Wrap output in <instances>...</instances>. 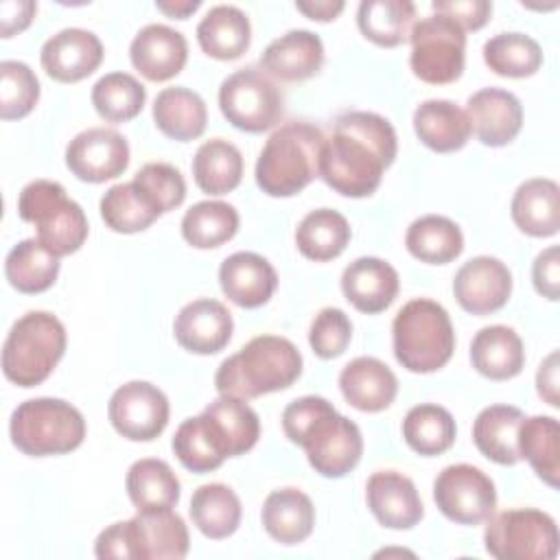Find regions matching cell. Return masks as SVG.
Here are the masks:
<instances>
[{
    "mask_svg": "<svg viewBox=\"0 0 560 560\" xmlns=\"http://www.w3.org/2000/svg\"><path fill=\"white\" fill-rule=\"evenodd\" d=\"M398 153L392 122L374 112H348L335 120L319 153V177L343 197H370Z\"/></svg>",
    "mask_w": 560,
    "mask_h": 560,
    "instance_id": "1",
    "label": "cell"
},
{
    "mask_svg": "<svg viewBox=\"0 0 560 560\" xmlns=\"http://www.w3.org/2000/svg\"><path fill=\"white\" fill-rule=\"evenodd\" d=\"M284 435L304 448L308 464L328 479L346 477L363 455L359 427L322 396H302L282 411Z\"/></svg>",
    "mask_w": 560,
    "mask_h": 560,
    "instance_id": "2",
    "label": "cell"
},
{
    "mask_svg": "<svg viewBox=\"0 0 560 560\" xmlns=\"http://www.w3.org/2000/svg\"><path fill=\"white\" fill-rule=\"evenodd\" d=\"M300 374L302 354L293 341L278 335H258L219 365L214 387L221 396L249 400L291 387Z\"/></svg>",
    "mask_w": 560,
    "mask_h": 560,
    "instance_id": "3",
    "label": "cell"
},
{
    "mask_svg": "<svg viewBox=\"0 0 560 560\" xmlns=\"http://www.w3.org/2000/svg\"><path fill=\"white\" fill-rule=\"evenodd\" d=\"M324 133L311 122H287L276 129L258 160L256 184L269 197H293L319 177Z\"/></svg>",
    "mask_w": 560,
    "mask_h": 560,
    "instance_id": "4",
    "label": "cell"
},
{
    "mask_svg": "<svg viewBox=\"0 0 560 560\" xmlns=\"http://www.w3.org/2000/svg\"><path fill=\"white\" fill-rule=\"evenodd\" d=\"M188 549V527L173 508L138 512L129 521L112 523L94 542V553L101 560H179Z\"/></svg>",
    "mask_w": 560,
    "mask_h": 560,
    "instance_id": "5",
    "label": "cell"
},
{
    "mask_svg": "<svg viewBox=\"0 0 560 560\" xmlns=\"http://www.w3.org/2000/svg\"><path fill=\"white\" fill-rule=\"evenodd\" d=\"M396 361L409 372L429 374L444 368L455 350V330L442 304L429 298L409 300L394 317Z\"/></svg>",
    "mask_w": 560,
    "mask_h": 560,
    "instance_id": "6",
    "label": "cell"
},
{
    "mask_svg": "<svg viewBox=\"0 0 560 560\" xmlns=\"http://www.w3.org/2000/svg\"><path fill=\"white\" fill-rule=\"evenodd\" d=\"M68 335L48 311H28L9 330L2 346V372L18 387L44 383L66 352Z\"/></svg>",
    "mask_w": 560,
    "mask_h": 560,
    "instance_id": "7",
    "label": "cell"
},
{
    "mask_svg": "<svg viewBox=\"0 0 560 560\" xmlns=\"http://www.w3.org/2000/svg\"><path fill=\"white\" fill-rule=\"evenodd\" d=\"M11 442L31 457L63 455L81 446L85 420L81 411L61 398H31L15 407L9 424Z\"/></svg>",
    "mask_w": 560,
    "mask_h": 560,
    "instance_id": "8",
    "label": "cell"
},
{
    "mask_svg": "<svg viewBox=\"0 0 560 560\" xmlns=\"http://www.w3.org/2000/svg\"><path fill=\"white\" fill-rule=\"evenodd\" d=\"M18 214L35 225V238L59 258L79 252L90 232L83 208L66 195L59 182L50 179H35L22 188Z\"/></svg>",
    "mask_w": 560,
    "mask_h": 560,
    "instance_id": "9",
    "label": "cell"
},
{
    "mask_svg": "<svg viewBox=\"0 0 560 560\" xmlns=\"http://www.w3.org/2000/svg\"><path fill=\"white\" fill-rule=\"evenodd\" d=\"M486 551L499 560H553L558 556V525L536 508H512L490 514L483 532Z\"/></svg>",
    "mask_w": 560,
    "mask_h": 560,
    "instance_id": "10",
    "label": "cell"
},
{
    "mask_svg": "<svg viewBox=\"0 0 560 560\" xmlns=\"http://www.w3.org/2000/svg\"><path fill=\"white\" fill-rule=\"evenodd\" d=\"M411 72L431 85H446L462 77L466 35L459 24L442 13L422 18L411 28Z\"/></svg>",
    "mask_w": 560,
    "mask_h": 560,
    "instance_id": "11",
    "label": "cell"
},
{
    "mask_svg": "<svg viewBox=\"0 0 560 560\" xmlns=\"http://www.w3.org/2000/svg\"><path fill=\"white\" fill-rule=\"evenodd\" d=\"M219 107L232 127L247 133H262L280 122L284 96L267 72L241 68L223 79Z\"/></svg>",
    "mask_w": 560,
    "mask_h": 560,
    "instance_id": "12",
    "label": "cell"
},
{
    "mask_svg": "<svg viewBox=\"0 0 560 560\" xmlns=\"http://www.w3.org/2000/svg\"><path fill=\"white\" fill-rule=\"evenodd\" d=\"M433 501L453 523L479 525L497 508L494 481L472 464H451L433 481Z\"/></svg>",
    "mask_w": 560,
    "mask_h": 560,
    "instance_id": "13",
    "label": "cell"
},
{
    "mask_svg": "<svg viewBox=\"0 0 560 560\" xmlns=\"http://www.w3.org/2000/svg\"><path fill=\"white\" fill-rule=\"evenodd\" d=\"M168 398L149 381L120 385L107 405V416L116 433L133 442L155 440L168 424Z\"/></svg>",
    "mask_w": 560,
    "mask_h": 560,
    "instance_id": "14",
    "label": "cell"
},
{
    "mask_svg": "<svg viewBox=\"0 0 560 560\" xmlns=\"http://www.w3.org/2000/svg\"><path fill=\"white\" fill-rule=\"evenodd\" d=\"M66 166L81 182L101 184L114 179L129 166V144L116 129L90 127L68 142Z\"/></svg>",
    "mask_w": 560,
    "mask_h": 560,
    "instance_id": "15",
    "label": "cell"
},
{
    "mask_svg": "<svg viewBox=\"0 0 560 560\" xmlns=\"http://www.w3.org/2000/svg\"><path fill=\"white\" fill-rule=\"evenodd\" d=\"M453 293L466 313L490 315L508 304L512 273L508 265L494 256H475L457 269Z\"/></svg>",
    "mask_w": 560,
    "mask_h": 560,
    "instance_id": "16",
    "label": "cell"
},
{
    "mask_svg": "<svg viewBox=\"0 0 560 560\" xmlns=\"http://www.w3.org/2000/svg\"><path fill=\"white\" fill-rule=\"evenodd\" d=\"M234 322L228 306L212 298H199L179 308L173 322L177 343L192 354H214L232 339Z\"/></svg>",
    "mask_w": 560,
    "mask_h": 560,
    "instance_id": "17",
    "label": "cell"
},
{
    "mask_svg": "<svg viewBox=\"0 0 560 560\" xmlns=\"http://www.w3.org/2000/svg\"><path fill=\"white\" fill-rule=\"evenodd\" d=\"M39 61L50 79L77 83L101 66L103 44L92 31L77 26L63 28L44 42Z\"/></svg>",
    "mask_w": 560,
    "mask_h": 560,
    "instance_id": "18",
    "label": "cell"
},
{
    "mask_svg": "<svg viewBox=\"0 0 560 560\" xmlns=\"http://www.w3.org/2000/svg\"><path fill=\"white\" fill-rule=\"evenodd\" d=\"M365 501L374 518L389 529H411L424 516L416 483L398 470H376L365 483Z\"/></svg>",
    "mask_w": 560,
    "mask_h": 560,
    "instance_id": "19",
    "label": "cell"
},
{
    "mask_svg": "<svg viewBox=\"0 0 560 560\" xmlns=\"http://www.w3.org/2000/svg\"><path fill=\"white\" fill-rule=\"evenodd\" d=\"M470 129L486 147L510 144L523 127L521 101L501 88H483L466 103Z\"/></svg>",
    "mask_w": 560,
    "mask_h": 560,
    "instance_id": "20",
    "label": "cell"
},
{
    "mask_svg": "<svg viewBox=\"0 0 560 560\" xmlns=\"http://www.w3.org/2000/svg\"><path fill=\"white\" fill-rule=\"evenodd\" d=\"M129 59L144 79L168 81L184 70L188 44L179 31L166 24H147L131 39Z\"/></svg>",
    "mask_w": 560,
    "mask_h": 560,
    "instance_id": "21",
    "label": "cell"
},
{
    "mask_svg": "<svg viewBox=\"0 0 560 560\" xmlns=\"http://www.w3.org/2000/svg\"><path fill=\"white\" fill-rule=\"evenodd\" d=\"M219 284L230 302L241 308H258L278 287L273 265L256 252H234L219 267Z\"/></svg>",
    "mask_w": 560,
    "mask_h": 560,
    "instance_id": "22",
    "label": "cell"
},
{
    "mask_svg": "<svg viewBox=\"0 0 560 560\" xmlns=\"http://www.w3.org/2000/svg\"><path fill=\"white\" fill-rule=\"evenodd\" d=\"M398 289V271L376 256H361L341 273V291L346 300L368 315L385 311L396 300Z\"/></svg>",
    "mask_w": 560,
    "mask_h": 560,
    "instance_id": "23",
    "label": "cell"
},
{
    "mask_svg": "<svg viewBox=\"0 0 560 560\" xmlns=\"http://www.w3.org/2000/svg\"><path fill=\"white\" fill-rule=\"evenodd\" d=\"M339 389L354 409L376 413L394 402L398 394V378L381 359L357 357L343 365L339 374Z\"/></svg>",
    "mask_w": 560,
    "mask_h": 560,
    "instance_id": "24",
    "label": "cell"
},
{
    "mask_svg": "<svg viewBox=\"0 0 560 560\" xmlns=\"http://www.w3.org/2000/svg\"><path fill=\"white\" fill-rule=\"evenodd\" d=\"M260 66L280 81H306L324 66V44L317 33L306 28L289 31L265 48Z\"/></svg>",
    "mask_w": 560,
    "mask_h": 560,
    "instance_id": "25",
    "label": "cell"
},
{
    "mask_svg": "<svg viewBox=\"0 0 560 560\" xmlns=\"http://www.w3.org/2000/svg\"><path fill=\"white\" fill-rule=\"evenodd\" d=\"M512 221L529 236L547 238L560 230V188L553 179L532 177L512 197Z\"/></svg>",
    "mask_w": 560,
    "mask_h": 560,
    "instance_id": "26",
    "label": "cell"
},
{
    "mask_svg": "<svg viewBox=\"0 0 560 560\" xmlns=\"http://www.w3.org/2000/svg\"><path fill=\"white\" fill-rule=\"evenodd\" d=\"M470 361L472 368L486 378H514L521 374L525 365L523 339L510 326H486L470 341Z\"/></svg>",
    "mask_w": 560,
    "mask_h": 560,
    "instance_id": "27",
    "label": "cell"
},
{
    "mask_svg": "<svg viewBox=\"0 0 560 560\" xmlns=\"http://www.w3.org/2000/svg\"><path fill=\"white\" fill-rule=\"evenodd\" d=\"M413 131L424 147L438 153L459 151L472 129L466 112L446 98H429L413 112Z\"/></svg>",
    "mask_w": 560,
    "mask_h": 560,
    "instance_id": "28",
    "label": "cell"
},
{
    "mask_svg": "<svg viewBox=\"0 0 560 560\" xmlns=\"http://www.w3.org/2000/svg\"><path fill=\"white\" fill-rule=\"evenodd\" d=\"M525 413L512 405H490L472 422V442L481 455L501 466L521 462L518 429Z\"/></svg>",
    "mask_w": 560,
    "mask_h": 560,
    "instance_id": "29",
    "label": "cell"
},
{
    "mask_svg": "<svg viewBox=\"0 0 560 560\" xmlns=\"http://www.w3.org/2000/svg\"><path fill=\"white\" fill-rule=\"evenodd\" d=\"M265 532L280 545L306 540L315 525V508L308 494L298 488H280L267 494L260 512Z\"/></svg>",
    "mask_w": 560,
    "mask_h": 560,
    "instance_id": "30",
    "label": "cell"
},
{
    "mask_svg": "<svg viewBox=\"0 0 560 560\" xmlns=\"http://www.w3.org/2000/svg\"><path fill=\"white\" fill-rule=\"evenodd\" d=\"M197 42L212 59H238L252 44L249 18L234 4H217L197 24Z\"/></svg>",
    "mask_w": 560,
    "mask_h": 560,
    "instance_id": "31",
    "label": "cell"
},
{
    "mask_svg": "<svg viewBox=\"0 0 560 560\" xmlns=\"http://www.w3.org/2000/svg\"><path fill=\"white\" fill-rule=\"evenodd\" d=\"M155 127L179 142L199 138L206 131L208 109L203 98L182 85L164 88L153 101Z\"/></svg>",
    "mask_w": 560,
    "mask_h": 560,
    "instance_id": "32",
    "label": "cell"
},
{
    "mask_svg": "<svg viewBox=\"0 0 560 560\" xmlns=\"http://www.w3.org/2000/svg\"><path fill=\"white\" fill-rule=\"evenodd\" d=\"M125 488L138 512L168 510L179 501V479L164 459L144 457L133 462Z\"/></svg>",
    "mask_w": 560,
    "mask_h": 560,
    "instance_id": "33",
    "label": "cell"
},
{
    "mask_svg": "<svg viewBox=\"0 0 560 560\" xmlns=\"http://www.w3.org/2000/svg\"><path fill=\"white\" fill-rule=\"evenodd\" d=\"M190 518L195 527L212 540L232 536L241 525V499L225 483H203L190 497Z\"/></svg>",
    "mask_w": 560,
    "mask_h": 560,
    "instance_id": "34",
    "label": "cell"
},
{
    "mask_svg": "<svg viewBox=\"0 0 560 560\" xmlns=\"http://www.w3.org/2000/svg\"><path fill=\"white\" fill-rule=\"evenodd\" d=\"M348 219L332 208L311 210L295 230V245L300 254L315 262L337 258L350 243Z\"/></svg>",
    "mask_w": 560,
    "mask_h": 560,
    "instance_id": "35",
    "label": "cell"
},
{
    "mask_svg": "<svg viewBox=\"0 0 560 560\" xmlns=\"http://www.w3.org/2000/svg\"><path fill=\"white\" fill-rule=\"evenodd\" d=\"M416 18L411 0H363L357 11V24L365 39L383 48L400 46L409 39Z\"/></svg>",
    "mask_w": 560,
    "mask_h": 560,
    "instance_id": "36",
    "label": "cell"
},
{
    "mask_svg": "<svg viewBox=\"0 0 560 560\" xmlns=\"http://www.w3.org/2000/svg\"><path fill=\"white\" fill-rule=\"evenodd\" d=\"M405 245L409 254L422 262L446 265L462 254L464 234L448 217L424 214L409 225Z\"/></svg>",
    "mask_w": 560,
    "mask_h": 560,
    "instance_id": "37",
    "label": "cell"
},
{
    "mask_svg": "<svg viewBox=\"0 0 560 560\" xmlns=\"http://www.w3.org/2000/svg\"><path fill=\"white\" fill-rule=\"evenodd\" d=\"M192 177L206 195L234 190L243 177V155L238 147L223 138L206 140L192 158Z\"/></svg>",
    "mask_w": 560,
    "mask_h": 560,
    "instance_id": "38",
    "label": "cell"
},
{
    "mask_svg": "<svg viewBox=\"0 0 560 560\" xmlns=\"http://www.w3.org/2000/svg\"><path fill=\"white\" fill-rule=\"evenodd\" d=\"M518 453L551 488L560 481V424L551 416H532L521 422Z\"/></svg>",
    "mask_w": 560,
    "mask_h": 560,
    "instance_id": "39",
    "label": "cell"
},
{
    "mask_svg": "<svg viewBox=\"0 0 560 560\" xmlns=\"http://www.w3.org/2000/svg\"><path fill=\"white\" fill-rule=\"evenodd\" d=\"M101 217L109 230L118 234H136L147 230L158 217H162V212L131 179L105 190L101 197Z\"/></svg>",
    "mask_w": 560,
    "mask_h": 560,
    "instance_id": "40",
    "label": "cell"
},
{
    "mask_svg": "<svg viewBox=\"0 0 560 560\" xmlns=\"http://www.w3.org/2000/svg\"><path fill=\"white\" fill-rule=\"evenodd\" d=\"M4 276L20 293H42L59 276V256L48 252L37 238H24L7 254Z\"/></svg>",
    "mask_w": 560,
    "mask_h": 560,
    "instance_id": "41",
    "label": "cell"
},
{
    "mask_svg": "<svg viewBox=\"0 0 560 560\" xmlns=\"http://www.w3.org/2000/svg\"><path fill=\"white\" fill-rule=\"evenodd\" d=\"M455 435L457 427L451 411L433 402H420L411 407L402 420V438L407 446L424 457L448 451L455 442Z\"/></svg>",
    "mask_w": 560,
    "mask_h": 560,
    "instance_id": "42",
    "label": "cell"
},
{
    "mask_svg": "<svg viewBox=\"0 0 560 560\" xmlns=\"http://www.w3.org/2000/svg\"><path fill=\"white\" fill-rule=\"evenodd\" d=\"M238 232V212L228 201H199L182 219V236L197 249L221 247Z\"/></svg>",
    "mask_w": 560,
    "mask_h": 560,
    "instance_id": "43",
    "label": "cell"
},
{
    "mask_svg": "<svg viewBox=\"0 0 560 560\" xmlns=\"http://www.w3.org/2000/svg\"><path fill=\"white\" fill-rule=\"evenodd\" d=\"M483 61L494 74L525 79L540 70L542 48L525 33H499L483 44Z\"/></svg>",
    "mask_w": 560,
    "mask_h": 560,
    "instance_id": "44",
    "label": "cell"
},
{
    "mask_svg": "<svg viewBox=\"0 0 560 560\" xmlns=\"http://www.w3.org/2000/svg\"><path fill=\"white\" fill-rule=\"evenodd\" d=\"M147 101L144 85L127 72H109L92 88V105L107 122H127L136 118Z\"/></svg>",
    "mask_w": 560,
    "mask_h": 560,
    "instance_id": "45",
    "label": "cell"
},
{
    "mask_svg": "<svg viewBox=\"0 0 560 560\" xmlns=\"http://www.w3.org/2000/svg\"><path fill=\"white\" fill-rule=\"evenodd\" d=\"M39 101V81L35 72L13 59L0 63V118L18 120L28 116Z\"/></svg>",
    "mask_w": 560,
    "mask_h": 560,
    "instance_id": "46",
    "label": "cell"
},
{
    "mask_svg": "<svg viewBox=\"0 0 560 560\" xmlns=\"http://www.w3.org/2000/svg\"><path fill=\"white\" fill-rule=\"evenodd\" d=\"M173 453L177 455L179 464L184 468H188L190 472H197V475H203V472H210V470H217L225 459L219 455V451L214 448L208 431H206V424L201 420V416H192V418H186L175 435H173Z\"/></svg>",
    "mask_w": 560,
    "mask_h": 560,
    "instance_id": "47",
    "label": "cell"
},
{
    "mask_svg": "<svg viewBox=\"0 0 560 560\" xmlns=\"http://www.w3.org/2000/svg\"><path fill=\"white\" fill-rule=\"evenodd\" d=\"M225 429L234 457L252 451L260 438L258 413L243 400L234 396H219L206 407Z\"/></svg>",
    "mask_w": 560,
    "mask_h": 560,
    "instance_id": "48",
    "label": "cell"
},
{
    "mask_svg": "<svg viewBox=\"0 0 560 560\" xmlns=\"http://www.w3.org/2000/svg\"><path fill=\"white\" fill-rule=\"evenodd\" d=\"M133 182L155 201L162 214L179 208L186 199L184 175L173 164L149 162L133 175Z\"/></svg>",
    "mask_w": 560,
    "mask_h": 560,
    "instance_id": "49",
    "label": "cell"
},
{
    "mask_svg": "<svg viewBox=\"0 0 560 560\" xmlns=\"http://www.w3.org/2000/svg\"><path fill=\"white\" fill-rule=\"evenodd\" d=\"M352 339V324L341 308L326 306L311 322L308 343L319 359H335L346 352Z\"/></svg>",
    "mask_w": 560,
    "mask_h": 560,
    "instance_id": "50",
    "label": "cell"
},
{
    "mask_svg": "<svg viewBox=\"0 0 560 560\" xmlns=\"http://www.w3.org/2000/svg\"><path fill=\"white\" fill-rule=\"evenodd\" d=\"M433 11L451 18L464 31H479L492 15V2L488 0H433Z\"/></svg>",
    "mask_w": 560,
    "mask_h": 560,
    "instance_id": "51",
    "label": "cell"
},
{
    "mask_svg": "<svg viewBox=\"0 0 560 560\" xmlns=\"http://www.w3.org/2000/svg\"><path fill=\"white\" fill-rule=\"evenodd\" d=\"M532 280L536 291L547 298V300H558L560 298V258H558V247L551 245L542 249L534 265H532Z\"/></svg>",
    "mask_w": 560,
    "mask_h": 560,
    "instance_id": "52",
    "label": "cell"
},
{
    "mask_svg": "<svg viewBox=\"0 0 560 560\" xmlns=\"http://www.w3.org/2000/svg\"><path fill=\"white\" fill-rule=\"evenodd\" d=\"M37 4L31 0H4L0 4V33L2 37H11L15 33H22L35 18Z\"/></svg>",
    "mask_w": 560,
    "mask_h": 560,
    "instance_id": "53",
    "label": "cell"
},
{
    "mask_svg": "<svg viewBox=\"0 0 560 560\" xmlns=\"http://www.w3.org/2000/svg\"><path fill=\"white\" fill-rule=\"evenodd\" d=\"M536 389L538 396L551 405V407H560V398H558V352L553 350L538 368L536 372Z\"/></svg>",
    "mask_w": 560,
    "mask_h": 560,
    "instance_id": "54",
    "label": "cell"
},
{
    "mask_svg": "<svg viewBox=\"0 0 560 560\" xmlns=\"http://www.w3.org/2000/svg\"><path fill=\"white\" fill-rule=\"evenodd\" d=\"M343 0H298L295 9L311 20L330 22L343 11Z\"/></svg>",
    "mask_w": 560,
    "mask_h": 560,
    "instance_id": "55",
    "label": "cell"
},
{
    "mask_svg": "<svg viewBox=\"0 0 560 560\" xmlns=\"http://www.w3.org/2000/svg\"><path fill=\"white\" fill-rule=\"evenodd\" d=\"M155 7L168 18L186 20L190 13H195L201 7V0H158Z\"/></svg>",
    "mask_w": 560,
    "mask_h": 560,
    "instance_id": "56",
    "label": "cell"
}]
</instances>
